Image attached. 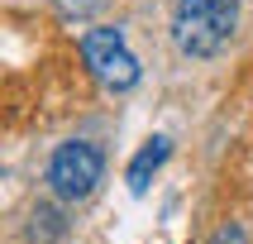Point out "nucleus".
Masks as SVG:
<instances>
[{
  "label": "nucleus",
  "mask_w": 253,
  "mask_h": 244,
  "mask_svg": "<svg viewBox=\"0 0 253 244\" xmlns=\"http://www.w3.org/2000/svg\"><path fill=\"white\" fill-rule=\"evenodd\" d=\"M100 172H105V153H100L96 144H86V139H72L48 163V187H53L57 201H82V196L96 192Z\"/></svg>",
  "instance_id": "f03ea898"
},
{
  "label": "nucleus",
  "mask_w": 253,
  "mask_h": 244,
  "mask_svg": "<svg viewBox=\"0 0 253 244\" xmlns=\"http://www.w3.org/2000/svg\"><path fill=\"white\" fill-rule=\"evenodd\" d=\"M82 57H86V67H91V77L100 86H110V91H129V86L139 82V57L129 53V43L115 29L82 34Z\"/></svg>",
  "instance_id": "7ed1b4c3"
},
{
  "label": "nucleus",
  "mask_w": 253,
  "mask_h": 244,
  "mask_svg": "<svg viewBox=\"0 0 253 244\" xmlns=\"http://www.w3.org/2000/svg\"><path fill=\"white\" fill-rule=\"evenodd\" d=\"M239 0H177L172 14V43L186 57H215L234 39Z\"/></svg>",
  "instance_id": "f257e3e1"
},
{
  "label": "nucleus",
  "mask_w": 253,
  "mask_h": 244,
  "mask_svg": "<svg viewBox=\"0 0 253 244\" xmlns=\"http://www.w3.org/2000/svg\"><path fill=\"white\" fill-rule=\"evenodd\" d=\"M57 10L67 14V19H77V14H96L100 5H105V0H53Z\"/></svg>",
  "instance_id": "39448f33"
},
{
  "label": "nucleus",
  "mask_w": 253,
  "mask_h": 244,
  "mask_svg": "<svg viewBox=\"0 0 253 244\" xmlns=\"http://www.w3.org/2000/svg\"><path fill=\"white\" fill-rule=\"evenodd\" d=\"M168 153H172L168 139H148V144L139 148V158L129 163V187H134V192H148V177L168 163Z\"/></svg>",
  "instance_id": "20e7f679"
}]
</instances>
